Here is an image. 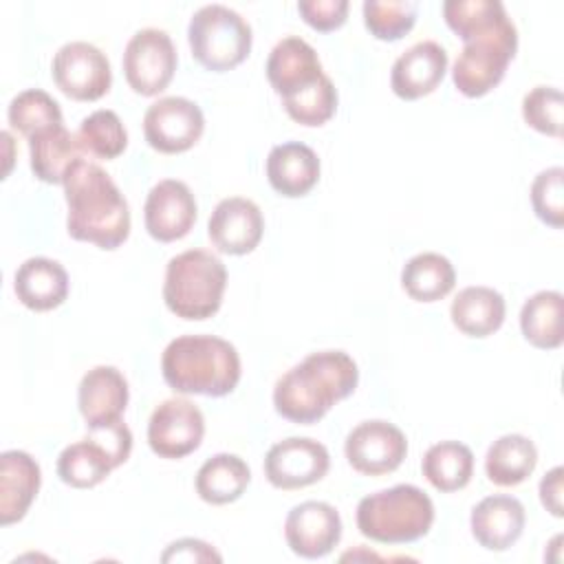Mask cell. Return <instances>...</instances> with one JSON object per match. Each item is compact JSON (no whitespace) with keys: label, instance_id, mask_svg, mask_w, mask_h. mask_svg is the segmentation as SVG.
<instances>
[{"label":"cell","instance_id":"cell-6","mask_svg":"<svg viewBox=\"0 0 564 564\" xmlns=\"http://www.w3.org/2000/svg\"><path fill=\"white\" fill-rule=\"evenodd\" d=\"M227 286L223 260L207 249H187L165 267V306L183 319H207L220 304Z\"/></svg>","mask_w":564,"mask_h":564},{"label":"cell","instance_id":"cell-20","mask_svg":"<svg viewBox=\"0 0 564 564\" xmlns=\"http://www.w3.org/2000/svg\"><path fill=\"white\" fill-rule=\"evenodd\" d=\"M128 381L115 366L90 368L77 390V405L88 430L121 421L128 405Z\"/></svg>","mask_w":564,"mask_h":564},{"label":"cell","instance_id":"cell-9","mask_svg":"<svg viewBox=\"0 0 564 564\" xmlns=\"http://www.w3.org/2000/svg\"><path fill=\"white\" fill-rule=\"evenodd\" d=\"M176 70V48L163 29H139L123 51V75L128 86L143 97L167 88Z\"/></svg>","mask_w":564,"mask_h":564},{"label":"cell","instance_id":"cell-1","mask_svg":"<svg viewBox=\"0 0 564 564\" xmlns=\"http://www.w3.org/2000/svg\"><path fill=\"white\" fill-rule=\"evenodd\" d=\"M447 26L465 42L452 66L460 95L482 97L494 90L518 51V31L500 0L443 2Z\"/></svg>","mask_w":564,"mask_h":564},{"label":"cell","instance_id":"cell-21","mask_svg":"<svg viewBox=\"0 0 564 564\" xmlns=\"http://www.w3.org/2000/svg\"><path fill=\"white\" fill-rule=\"evenodd\" d=\"M527 513L518 498L496 494L482 498L469 516L471 535L487 551L511 549L524 531Z\"/></svg>","mask_w":564,"mask_h":564},{"label":"cell","instance_id":"cell-25","mask_svg":"<svg viewBox=\"0 0 564 564\" xmlns=\"http://www.w3.org/2000/svg\"><path fill=\"white\" fill-rule=\"evenodd\" d=\"M505 297L491 286H465L452 300V324L467 337H489L505 322Z\"/></svg>","mask_w":564,"mask_h":564},{"label":"cell","instance_id":"cell-39","mask_svg":"<svg viewBox=\"0 0 564 564\" xmlns=\"http://www.w3.org/2000/svg\"><path fill=\"white\" fill-rule=\"evenodd\" d=\"M163 562H172V560H183V562H220L223 557L203 540H194V538H183L172 542L165 553L161 555Z\"/></svg>","mask_w":564,"mask_h":564},{"label":"cell","instance_id":"cell-38","mask_svg":"<svg viewBox=\"0 0 564 564\" xmlns=\"http://www.w3.org/2000/svg\"><path fill=\"white\" fill-rule=\"evenodd\" d=\"M348 0H300L297 11L302 20L315 31H335L346 22Z\"/></svg>","mask_w":564,"mask_h":564},{"label":"cell","instance_id":"cell-29","mask_svg":"<svg viewBox=\"0 0 564 564\" xmlns=\"http://www.w3.org/2000/svg\"><path fill=\"white\" fill-rule=\"evenodd\" d=\"M564 297L560 291L533 293L520 311V328L524 339L542 350H555L564 341Z\"/></svg>","mask_w":564,"mask_h":564},{"label":"cell","instance_id":"cell-7","mask_svg":"<svg viewBox=\"0 0 564 564\" xmlns=\"http://www.w3.org/2000/svg\"><path fill=\"white\" fill-rule=\"evenodd\" d=\"M251 26L225 4H205L189 18L187 42L200 66L225 73L242 64L251 51Z\"/></svg>","mask_w":564,"mask_h":564},{"label":"cell","instance_id":"cell-28","mask_svg":"<svg viewBox=\"0 0 564 564\" xmlns=\"http://www.w3.org/2000/svg\"><path fill=\"white\" fill-rule=\"evenodd\" d=\"M251 480L249 465L236 454H214L196 471V494L209 505L238 500Z\"/></svg>","mask_w":564,"mask_h":564},{"label":"cell","instance_id":"cell-35","mask_svg":"<svg viewBox=\"0 0 564 564\" xmlns=\"http://www.w3.org/2000/svg\"><path fill=\"white\" fill-rule=\"evenodd\" d=\"M524 121L549 137H562L564 97L555 86H535L522 99Z\"/></svg>","mask_w":564,"mask_h":564},{"label":"cell","instance_id":"cell-5","mask_svg":"<svg viewBox=\"0 0 564 564\" xmlns=\"http://www.w3.org/2000/svg\"><path fill=\"white\" fill-rule=\"evenodd\" d=\"M355 520L359 533L372 542L408 544L427 535L434 524V505L423 489L394 485L364 496Z\"/></svg>","mask_w":564,"mask_h":564},{"label":"cell","instance_id":"cell-10","mask_svg":"<svg viewBox=\"0 0 564 564\" xmlns=\"http://www.w3.org/2000/svg\"><path fill=\"white\" fill-rule=\"evenodd\" d=\"M51 75L55 86L75 101H97L112 84V70L106 53L84 40L66 42L57 48Z\"/></svg>","mask_w":564,"mask_h":564},{"label":"cell","instance_id":"cell-24","mask_svg":"<svg viewBox=\"0 0 564 564\" xmlns=\"http://www.w3.org/2000/svg\"><path fill=\"white\" fill-rule=\"evenodd\" d=\"M68 273L51 258L35 256L24 260L13 275V291L18 300L31 311H53L68 295Z\"/></svg>","mask_w":564,"mask_h":564},{"label":"cell","instance_id":"cell-13","mask_svg":"<svg viewBox=\"0 0 564 564\" xmlns=\"http://www.w3.org/2000/svg\"><path fill=\"white\" fill-rule=\"evenodd\" d=\"M344 454L355 471L364 476H383L403 463L408 454V441L394 423L372 419L348 432Z\"/></svg>","mask_w":564,"mask_h":564},{"label":"cell","instance_id":"cell-22","mask_svg":"<svg viewBox=\"0 0 564 564\" xmlns=\"http://www.w3.org/2000/svg\"><path fill=\"white\" fill-rule=\"evenodd\" d=\"M42 482L37 460L22 449H7L0 456V522L9 527L22 520L35 500Z\"/></svg>","mask_w":564,"mask_h":564},{"label":"cell","instance_id":"cell-19","mask_svg":"<svg viewBox=\"0 0 564 564\" xmlns=\"http://www.w3.org/2000/svg\"><path fill=\"white\" fill-rule=\"evenodd\" d=\"M447 51L438 42L423 40L412 44L392 64V93L405 101L434 93L447 73Z\"/></svg>","mask_w":564,"mask_h":564},{"label":"cell","instance_id":"cell-17","mask_svg":"<svg viewBox=\"0 0 564 564\" xmlns=\"http://www.w3.org/2000/svg\"><path fill=\"white\" fill-rule=\"evenodd\" d=\"M143 220L148 234L159 242H174L187 236L196 223V198L176 178L159 181L145 198Z\"/></svg>","mask_w":564,"mask_h":564},{"label":"cell","instance_id":"cell-27","mask_svg":"<svg viewBox=\"0 0 564 564\" xmlns=\"http://www.w3.org/2000/svg\"><path fill=\"white\" fill-rule=\"evenodd\" d=\"M538 465V449L522 434H505L496 438L485 454V474L498 487H516L524 482Z\"/></svg>","mask_w":564,"mask_h":564},{"label":"cell","instance_id":"cell-36","mask_svg":"<svg viewBox=\"0 0 564 564\" xmlns=\"http://www.w3.org/2000/svg\"><path fill=\"white\" fill-rule=\"evenodd\" d=\"M286 115L300 123V126H308V128H317L324 126L337 110V90L333 79L326 75L315 88L282 101Z\"/></svg>","mask_w":564,"mask_h":564},{"label":"cell","instance_id":"cell-37","mask_svg":"<svg viewBox=\"0 0 564 564\" xmlns=\"http://www.w3.org/2000/svg\"><path fill=\"white\" fill-rule=\"evenodd\" d=\"M531 205L544 225L553 229L564 225V167H546L533 178Z\"/></svg>","mask_w":564,"mask_h":564},{"label":"cell","instance_id":"cell-18","mask_svg":"<svg viewBox=\"0 0 564 564\" xmlns=\"http://www.w3.org/2000/svg\"><path fill=\"white\" fill-rule=\"evenodd\" d=\"M264 231V218L260 207L245 196L223 198L207 223L212 245L220 253L245 256L251 253Z\"/></svg>","mask_w":564,"mask_h":564},{"label":"cell","instance_id":"cell-16","mask_svg":"<svg viewBox=\"0 0 564 564\" xmlns=\"http://www.w3.org/2000/svg\"><path fill=\"white\" fill-rule=\"evenodd\" d=\"M264 70L269 84L282 97V101L315 88L326 77L317 51L297 35L282 37L271 48Z\"/></svg>","mask_w":564,"mask_h":564},{"label":"cell","instance_id":"cell-2","mask_svg":"<svg viewBox=\"0 0 564 564\" xmlns=\"http://www.w3.org/2000/svg\"><path fill=\"white\" fill-rule=\"evenodd\" d=\"M68 236L99 249H117L130 236V207L110 174L79 159L64 178Z\"/></svg>","mask_w":564,"mask_h":564},{"label":"cell","instance_id":"cell-32","mask_svg":"<svg viewBox=\"0 0 564 564\" xmlns=\"http://www.w3.org/2000/svg\"><path fill=\"white\" fill-rule=\"evenodd\" d=\"M7 119L13 130L31 139L33 134L59 126L62 108L59 104L42 88H26L18 93L7 110Z\"/></svg>","mask_w":564,"mask_h":564},{"label":"cell","instance_id":"cell-23","mask_svg":"<svg viewBox=\"0 0 564 564\" xmlns=\"http://www.w3.org/2000/svg\"><path fill=\"white\" fill-rule=\"evenodd\" d=\"M267 178L280 196H304L319 181V159L313 148L300 141L273 145L267 156Z\"/></svg>","mask_w":564,"mask_h":564},{"label":"cell","instance_id":"cell-34","mask_svg":"<svg viewBox=\"0 0 564 564\" xmlns=\"http://www.w3.org/2000/svg\"><path fill=\"white\" fill-rule=\"evenodd\" d=\"M364 24L377 40L394 42L401 40L416 22V2L405 0H366L364 7Z\"/></svg>","mask_w":564,"mask_h":564},{"label":"cell","instance_id":"cell-14","mask_svg":"<svg viewBox=\"0 0 564 564\" xmlns=\"http://www.w3.org/2000/svg\"><path fill=\"white\" fill-rule=\"evenodd\" d=\"M328 449L306 436H289L269 447L264 456V476L275 489H302L328 474Z\"/></svg>","mask_w":564,"mask_h":564},{"label":"cell","instance_id":"cell-11","mask_svg":"<svg viewBox=\"0 0 564 564\" xmlns=\"http://www.w3.org/2000/svg\"><path fill=\"white\" fill-rule=\"evenodd\" d=\"M205 436V419L189 399H165L148 421V445L159 458H183L196 452Z\"/></svg>","mask_w":564,"mask_h":564},{"label":"cell","instance_id":"cell-4","mask_svg":"<svg viewBox=\"0 0 564 564\" xmlns=\"http://www.w3.org/2000/svg\"><path fill=\"white\" fill-rule=\"evenodd\" d=\"M161 372L178 394L225 397L240 381V357L223 337L181 335L165 346Z\"/></svg>","mask_w":564,"mask_h":564},{"label":"cell","instance_id":"cell-33","mask_svg":"<svg viewBox=\"0 0 564 564\" xmlns=\"http://www.w3.org/2000/svg\"><path fill=\"white\" fill-rule=\"evenodd\" d=\"M77 141L84 152L97 159H117L128 145V132L115 110H95L82 119Z\"/></svg>","mask_w":564,"mask_h":564},{"label":"cell","instance_id":"cell-8","mask_svg":"<svg viewBox=\"0 0 564 564\" xmlns=\"http://www.w3.org/2000/svg\"><path fill=\"white\" fill-rule=\"evenodd\" d=\"M132 432L123 421L90 430V436L66 445L57 456V476L75 489H90L128 460Z\"/></svg>","mask_w":564,"mask_h":564},{"label":"cell","instance_id":"cell-40","mask_svg":"<svg viewBox=\"0 0 564 564\" xmlns=\"http://www.w3.org/2000/svg\"><path fill=\"white\" fill-rule=\"evenodd\" d=\"M562 478L564 469L557 465L540 480V500L544 509L555 518H562Z\"/></svg>","mask_w":564,"mask_h":564},{"label":"cell","instance_id":"cell-31","mask_svg":"<svg viewBox=\"0 0 564 564\" xmlns=\"http://www.w3.org/2000/svg\"><path fill=\"white\" fill-rule=\"evenodd\" d=\"M421 469L434 489L452 494L467 487V482L471 480L474 454L465 443L441 441L425 452Z\"/></svg>","mask_w":564,"mask_h":564},{"label":"cell","instance_id":"cell-15","mask_svg":"<svg viewBox=\"0 0 564 564\" xmlns=\"http://www.w3.org/2000/svg\"><path fill=\"white\" fill-rule=\"evenodd\" d=\"M284 538L295 555L304 560L324 557L341 540L339 511L322 500L300 502L284 520Z\"/></svg>","mask_w":564,"mask_h":564},{"label":"cell","instance_id":"cell-3","mask_svg":"<svg viewBox=\"0 0 564 564\" xmlns=\"http://www.w3.org/2000/svg\"><path fill=\"white\" fill-rule=\"evenodd\" d=\"M359 370L344 350H319L286 370L273 388V405L291 423H317L357 388Z\"/></svg>","mask_w":564,"mask_h":564},{"label":"cell","instance_id":"cell-12","mask_svg":"<svg viewBox=\"0 0 564 564\" xmlns=\"http://www.w3.org/2000/svg\"><path fill=\"white\" fill-rule=\"evenodd\" d=\"M205 130L198 104L187 97H161L143 115V134L150 148L163 154L189 150Z\"/></svg>","mask_w":564,"mask_h":564},{"label":"cell","instance_id":"cell-26","mask_svg":"<svg viewBox=\"0 0 564 564\" xmlns=\"http://www.w3.org/2000/svg\"><path fill=\"white\" fill-rule=\"evenodd\" d=\"M82 145L77 134L64 128V123L46 128L29 139L31 170L44 183H64L70 167L82 159Z\"/></svg>","mask_w":564,"mask_h":564},{"label":"cell","instance_id":"cell-30","mask_svg":"<svg viewBox=\"0 0 564 564\" xmlns=\"http://www.w3.org/2000/svg\"><path fill=\"white\" fill-rule=\"evenodd\" d=\"M454 284L456 271L452 262L436 251H423L412 256L401 271V286L416 302L443 300L452 293Z\"/></svg>","mask_w":564,"mask_h":564}]
</instances>
